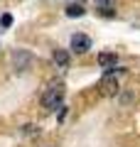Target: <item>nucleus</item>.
Wrapping results in <instances>:
<instances>
[{
    "instance_id": "nucleus-9",
    "label": "nucleus",
    "mask_w": 140,
    "mask_h": 147,
    "mask_svg": "<svg viewBox=\"0 0 140 147\" xmlns=\"http://www.w3.org/2000/svg\"><path fill=\"white\" fill-rule=\"evenodd\" d=\"M0 25H3V27H10L12 25V15H7V12H5V15L0 17Z\"/></svg>"
},
{
    "instance_id": "nucleus-7",
    "label": "nucleus",
    "mask_w": 140,
    "mask_h": 147,
    "mask_svg": "<svg viewBox=\"0 0 140 147\" xmlns=\"http://www.w3.org/2000/svg\"><path fill=\"white\" fill-rule=\"evenodd\" d=\"M52 59H54V64H57L59 69H67L69 66V52H67V49H54Z\"/></svg>"
},
{
    "instance_id": "nucleus-5",
    "label": "nucleus",
    "mask_w": 140,
    "mask_h": 147,
    "mask_svg": "<svg viewBox=\"0 0 140 147\" xmlns=\"http://www.w3.org/2000/svg\"><path fill=\"white\" fill-rule=\"evenodd\" d=\"M96 7H99V15L103 17L116 15V0H96Z\"/></svg>"
},
{
    "instance_id": "nucleus-1",
    "label": "nucleus",
    "mask_w": 140,
    "mask_h": 147,
    "mask_svg": "<svg viewBox=\"0 0 140 147\" xmlns=\"http://www.w3.org/2000/svg\"><path fill=\"white\" fill-rule=\"evenodd\" d=\"M62 100H64V84L62 81H52L47 86L44 96H42V108L57 110V108H62Z\"/></svg>"
},
{
    "instance_id": "nucleus-8",
    "label": "nucleus",
    "mask_w": 140,
    "mask_h": 147,
    "mask_svg": "<svg viewBox=\"0 0 140 147\" xmlns=\"http://www.w3.org/2000/svg\"><path fill=\"white\" fill-rule=\"evenodd\" d=\"M67 15H69V17H81V15H84V7L79 5V3H74V5L67 7Z\"/></svg>"
},
{
    "instance_id": "nucleus-3",
    "label": "nucleus",
    "mask_w": 140,
    "mask_h": 147,
    "mask_svg": "<svg viewBox=\"0 0 140 147\" xmlns=\"http://www.w3.org/2000/svg\"><path fill=\"white\" fill-rule=\"evenodd\" d=\"M71 49H74L76 54H86L88 49H91V39H88V34L76 32V34L71 37Z\"/></svg>"
},
{
    "instance_id": "nucleus-4",
    "label": "nucleus",
    "mask_w": 140,
    "mask_h": 147,
    "mask_svg": "<svg viewBox=\"0 0 140 147\" xmlns=\"http://www.w3.org/2000/svg\"><path fill=\"white\" fill-rule=\"evenodd\" d=\"M12 61H15V69H17V71H25V69L30 66L32 57H30V52H25V49H17V52L12 54Z\"/></svg>"
},
{
    "instance_id": "nucleus-2",
    "label": "nucleus",
    "mask_w": 140,
    "mask_h": 147,
    "mask_svg": "<svg viewBox=\"0 0 140 147\" xmlns=\"http://www.w3.org/2000/svg\"><path fill=\"white\" fill-rule=\"evenodd\" d=\"M116 74H123L120 66H113V69H106V76L101 81V93L103 96H116L118 93V81H116Z\"/></svg>"
},
{
    "instance_id": "nucleus-6",
    "label": "nucleus",
    "mask_w": 140,
    "mask_h": 147,
    "mask_svg": "<svg viewBox=\"0 0 140 147\" xmlns=\"http://www.w3.org/2000/svg\"><path fill=\"white\" fill-rule=\"evenodd\" d=\"M116 64H118V57L113 52H101L99 54V66L101 69H113Z\"/></svg>"
}]
</instances>
